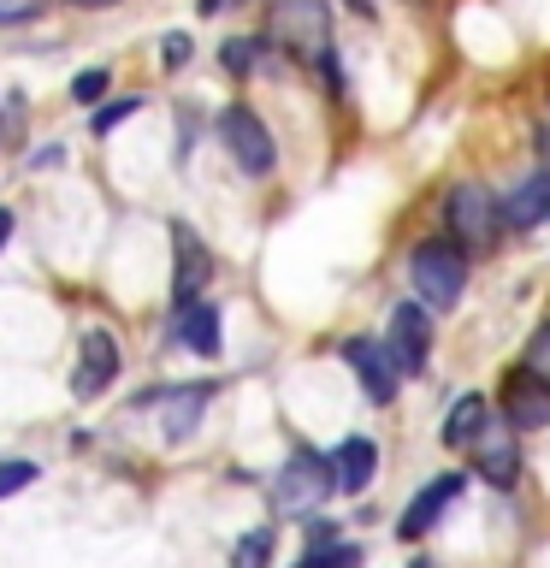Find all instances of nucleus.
<instances>
[{"mask_svg": "<svg viewBox=\"0 0 550 568\" xmlns=\"http://www.w3.org/2000/svg\"><path fill=\"white\" fill-rule=\"evenodd\" d=\"M408 284H415V302H426L432 314L461 308V296H468V248L456 237H426L408 255Z\"/></svg>", "mask_w": 550, "mask_h": 568, "instance_id": "obj_1", "label": "nucleus"}, {"mask_svg": "<svg viewBox=\"0 0 550 568\" xmlns=\"http://www.w3.org/2000/svg\"><path fill=\"white\" fill-rule=\"evenodd\" d=\"M332 491H337L332 456H319V450H296V456L278 468V479H273V509H278V515H308V509L326 504Z\"/></svg>", "mask_w": 550, "mask_h": 568, "instance_id": "obj_2", "label": "nucleus"}, {"mask_svg": "<svg viewBox=\"0 0 550 568\" xmlns=\"http://www.w3.org/2000/svg\"><path fill=\"white\" fill-rule=\"evenodd\" d=\"M444 225L461 248H491L497 231H503V202L486 184H456L450 202H444Z\"/></svg>", "mask_w": 550, "mask_h": 568, "instance_id": "obj_3", "label": "nucleus"}, {"mask_svg": "<svg viewBox=\"0 0 550 568\" xmlns=\"http://www.w3.org/2000/svg\"><path fill=\"white\" fill-rule=\"evenodd\" d=\"M220 136H225V149L231 160L248 172V178H266L278 166V149H273V131L261 124L255 106H243V101H231L225 113H220Z\"/></svg>", "mask_w": 550, "mask_h": 568, "instance_id": "obj_4", "label": "nucleus"}, {"mask_svg": "<svg viewBox=\"0 0 550 568\" xmlns=\"http://www.w3.org/2000/svg\"><path fill=\"white\" fill-rule=\"evenodd\" d=\"M473 468L491 479L497 491H509L515 479H521V444H515V426L503 420V408H491V420L479 426V438L468 444Z\"/></svg>", "mask_w": 550, "mask_h": 568, "instance_id": "obj_5", "label": "nucleus"}, {"mask_svg": "<svg viewBox=\"0 0 550 568\" xmlns=\"http://www.w3.org/2000/svg\"><path fill=\"white\" fill-rule=\"evenodd\" d=\"M207 278H213V255H207V243L195 237L190 225H172V308L184 314L202 302L207 291Z\"/></svg>", "mask_w": 550, "mask_h": 568, "instance_id": "obj_6", "label": "nucleus"}, {"mask_svg": "<svg viewBox=\"0 0 550 568\" xmlns=\"http://www.w3.org/2000/svg\"><path fill=\"white\" fill-rule=\"evenodd\" d=\"M273 36L291 53H308V60H332V36H326V7L319 0H278L273 12Z\"/></svg>", "mask_w": 550, "mask_h": 568, "instance_id": "obj_7", "label": "nucleus"}, {"mask_svg": "<svg viewBox=\"0 0 550 568\" xmlns=\"http://www.w3.org/2000/svg\"><path fill=\"white\" fill-rule=\"evenodd\" d=\"M385 344H390L403 373H426V355H432V308H426V302H397Z\"/></svg>", "mask_w": 550, "mask_h": 568, "instance_id": "obj_8", "label": "nucleus"}, {"mask_svg": "<svg viewBox=\"0 0 550 568\" xmlns=\"http://www.w3.org/2000/svg\"><path fill=\"white\" fill-rule=\"evenodd\" d=\"M113 379H119V344H113V332L89 326L83 344H78V373H71V390H78L83 403H95Z\"/></svg>", "mask_w": 550, "mask_h": 568, "instance_id": "obj_9", "label": "nucleus"}, {"mask_svg": "<svg viewBox=\"0 0 550 568\" xmlns=\"http://www.w3.org/2000/svg\"><path fill=\"white\" fill-rule=\"evenodd\" d=\"M503 420L515 426V433H544L550 426V385L532 367L503 379Z\"/></svg>", "mask_w": 550, "mask_h": 568, "instance_id": "obj_10", "label": "nucleus"}, {"mask_svg": "<svg viewBox=\"0 0 550 568\" xmlns=\"http://www.w3.org/2000/svg\"><path fill=\"white\" fill-rule=\"evenodd\" d=\"M461 486H468V474H456V468H450V474H438V479H426V486L408 497V509H403L397 532H403V539H426V532L438 527V515L461 497Z\"/></svg>", "mask_w": 550, "mask_h": 568, "instance_id": "obj_11", "label": "nucleus"}, {"mask_svg": "<svg viewBox=\"0 0 550 568\" xmlns=\"http://www.w3.org/2000/svg\"><path fill=\"white\" fill-rule=\"evenodd\" d=\"M337 355H344V362L361 373V390H367L373 403H390V397H397V355H390V344H379V337H349Z\"/></svg>", "mask_w": 550, "mask_h": 568, "instance_id": "obj_12", "label": "nucleus"}, {"mask_svg": "<svg viewBox=\"0 0 550 568\" xmlns=\"http://www.w3.org/2000/svg\"><path fill=\"white\" fill-rule=\"evenodd\" d=\"M332 474H337V491H344V497H361L373 486V474H379V444L361 438V433L344 438L332 450Z\"/></svg>", "mask_w": 550, "mask_h": 568, "instance_id": "obj_13", "label": "nucleus"}, {"mask_svg": "<svg viewBox=\"0 0 550 568\" xmlns=\"http://www.w3.org/2000/svg\"><path fill=\"white\" fill-rule=\"evenodd\" d=\"M207 397H213V385H184V390H160V426H166V438H190L195 426H202L207 415Z\"/></svg>", "mask_w": 550, "mask_h": 568, "instance_id": "obj_14", "label": "nucleus"}, {"mask_svg": "<svg viewBox=\"0 0 550 568\" xmlns=\"http://www.w3.org/2000/svg\"><path fill=\"white\" fill-rule=\"evenodd\" d=\"M544 220H550V184H544V172H532V178H521V184L509 190L503 225L509 231H532V225H544Z\"/></svg>", "mask_w": 550, "mask_h": 568, "instance_id": "obj_15", "label": "nucleus"}, {"mask_svg": "<svg viewBox=\"0 0 550 568\" xmlns=\"http://www.w3.org/2000/svg\"><path fill=\"white\" fill-rule=\"evenodd\" d=\"M491 420V403L479 397V390H468V397H456L450 403V415H444V444L450 450H468V444L479 438V426Z\"/></svg>", "mask_w": 550, "mask_h": 568, "instance_id": "obj_16", "label": "nucleus"}, {"mask_svg": "<svg viewBox=\"0 0 550 568\" xmlns=\"http://www.w3.org/2000/svg\"><path fill=\"white\" fill-rule=\"evenodd\" d=\"M177 337H184V349H195V355H220V308L213 302H195V308H184L177 314Z\"/></svg>", "mask_w": 550, "mask_h": 568, "instance_id": "obj_17", "label": "nucleus"}, {"mask_svg": "<svg viewBox=\"0 0 550 568\" xmlns=\"http://www.w3.org/2000/svg\"><path fill=\"white\" fill-rule=\"evenodd\" d=\"M266 562H273V527L243 532L237 550H231V568H266Z\"/></svg>", "mask_w": 550, "mask_h": 568, "instance_id": "obj_18", "label": "nucleus"}, {"mask_svg": "<svg viewBox=\"0 0 550 568\" xmlns=\"http://www.w3.org/2000/svg\"><path fill=\"white\" fill-rule=\"evenodd\" d=\"M361 562V545H314L296 568H355Z\"/></svg>", "mask_w": 550, "mask_h": 568, "instance_id": "obj_19", "label": "nucleus"}, {"mask_svg": "<svg viewBox=\"0 0 550 568\" xmlns=\"http://www.w3.org/2000/svg\"><path fill=\"white\" fill-rule=\"evenodd\" d=\"M220 60H225V71H237V78H243V71L261 65V42H255V36H231Z\"/></svg>", "mask_w": 550, "mask_h": 568, "instance_id": "obj_20", "label": "nucleus"}, {"mask_svg": "<svg viewBox=\"0 0 550 568\" xmlns=\"http://www.w3.org/2000/svg\"><path fill=\"white\" fill-rule=\"evenodd\" d=\"M30 479H35V462H24V456H7V462H0V497L24 491Z\"/></svg>", "mask_w": 550, "mask_h": 568, "instance_id": "obj_21", "label": "nucleus"}, {"mask_svg": "<svg viewBox=\"0 0 550 568\" xmlns=\"http://www.w3.org/2000/svg\"><path fill=\"white\" fill-rule=\"evenodd\" d=\"M527 367L550 385V314L539 320V332H532V344H527Z\"/></svg>", "mask_w": 550, "mask_h": 568, "instance_id": "obj_22", "label": "nucleus"}, {"mask_svg": "<svg viewBox=\"0 0 550 568\" xmlns=\"http://www.w3.org/2000/svg\"><path fill=\"white\" fill-rule=\"evenodd\" d=\"M106 95V71L95 65V71H78V78H71V101L78 106H95Z\"/></svg>", "mask_w": 550, "mask_h": 568, "instance_id": "obj_23", "label": "nucleus"}, {"mask_svg": "<svg viewBox=\"0 0 550 568\" xmlns=\"http://www.w3.org/2000/svg\"><path fill=\"white\" fill-rule=\"evenodd\" d=\"M136 95H124V101H113V106H101V113H95V136H106V131H113V124H124V119H131L136 113Z\"/></svg>", "mask_w": 550, "mask_h": 568, "instance_id": "obj_24", "label": "nucleus"}, {"mask_svg": "<svg viewBox=\"0 0 550 568\" xmlns=\"http://www.w3.org/2000/svg\"><path fill=\"white\" fill-rule=\"evenodd\" d=\"M48 0H0V24H24V18H35Z\"/></svg>", "mask_w": 550, "mask_h": 568, "instance_id": "obj_25", "label": "nucleus"}, {"mask_svg": "<svg viewBox=\"0 0 550 568\" xmlns=\"http://www.w3.org/2000/svg\"><path fill=\"white\" fill-rule=\"evenodd\" d=\"M160 60H166V65L177 71V65H184V60H190V36H184V30H172V36H166V42H160Z\"/></svg>", "mask_w": 550, "mask_h": 568, "instance_id": "obj_26", "label": "nucleus"}, {"mask_svg": "<svg viewBox=\"0 0 550 568\" xmlns=\"http://www.w3.org/2000/svg\"><path fill=\"white\" fill-rule=\"evenodd\" d=\"M539 172H544V184H550V131L539 136Z\"/></svg>", "mask_w": 550, "mask_h": 568, "instance_id": "obj_27", "label": "nucleus"}, {"mask_svg": "<svg viewBox=\"0 0 550 568\" xmlns=\"http://www.w3.org/2000/svg\"><path fill=\"white\" fill-rule=\"evenodd\" d=\"M7 237H12V213L0 207V248H7Z\"/></svg>", "mask_w": 550, "mask_h": 568, "instance_id": "obj_28", "label": "nucleus"}, {"mask_svg": "<svg viewBox=\"0 0 550 568\" xmlns=\"http://www.w3.org/2000/svg\"><path fill=\"white\" fill-rule=\"evenodd\" d=\"M195 7H202V12H220V7H225V0H195Z\"/></svg>", "mask_w": 550, "mask_h": 568, "instance_id": "obj_29", "label": "nucleus"}, {"mask_svg": "<svg viewBox=\"0 0 550 568\" xmlns=\"http://www.w3.org/2000/svg\"><path fill=\"white\" fill-rule=\"evenodd\" d=\"M71 7H113V0H71Z\"/></svg>", "mask_w": 550, "mask_h": 568, "instance_id": "obj_30", "label": "nucleus"}, {"mask_svg": "<svg viewBox=\"0 0 550 568\" xmlns=\"http://www.w3.org/2000/svg\"><path fill=\"white\" fill-rule=\"evenodd\" d=\"M415 568H438V562H415Z\"/></svg>", "mask_w": 550, "mask_h": 568, "instance_id": "obj_31", "label": "nucleus"}]
</instances>
